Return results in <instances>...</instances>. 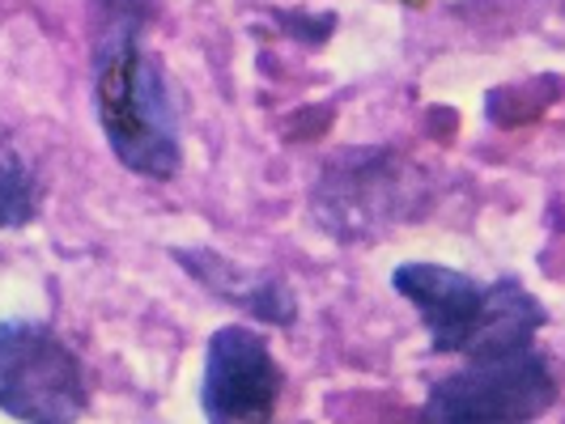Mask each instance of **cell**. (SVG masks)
<instances>
[{
	"mask_svg": "<svg viewBox=\"0 0 565 424\" xmlns=\"http://www.w3.org/2000/svg\"><path fill=\"white\" fill-rule=\"evenodd\" d=\"M392 284L422 311L434 352H514L532 348L544 327V306L514 281L481 284L447 263H399Z\"/></svg>",
	"mask_w": 565,
	"mask_h": 424,
	"instance_id": "cell-2",
	"label": "cell"
},
{
	"mask_svg": "<svg viewBox=\"0 0 565 424\" xmlns=\"http://www.w3.org/2000/svg\"><path fill=\"white\" fill-rule=\"evenodd\" d=\"M281 399V366L255 327L230 323L209 339L200 407L209 424H268Z\"/></svg>",
	"mask_w": 565,
	"mask_h": 424,
	"instance_id": "cell-5",
	"label": "cell"
},
{
	"mask_svg": "<svg viewBox=\"0 0 565 424\" xmlns=\"http://www.w3.org/2000/svg\"><path fill=\"white\" fill-rule=\"evenodd\" d=\"M89 407L73 348L34 318H0V412L22 424H77Z\"/></svg>",
	"mask_w": 565,
	"mask_h": 424,
	"instance_id": "cell-4",
	"label": "cell"
},
{
	"mask_svg": "<svg viewBox=\"0 0 565 424\" xmlns=\"http://www.w3.org/2000/svg\"><path fill=\"white\" fill-rule=\"evenodd\" d=\"M39 208V183H34V170L30 162L13 149V144L0 141V229H18L26 226Z\"/></svg>",
	"mask_w": 565,
	"mask_h": 424,
	"instance_id": "cell-6",
	"label": "cell"
},
{
	"mask_svg": "<svg viewBox=\"0 0 565 424\" xmlns=\"http://www.w3.org/2000/svg\"><path fill=\"white\" fill-rule=\"evenodd\" d=\"M557 399V378L536 348L468 357L459 373H447L425 395L429 424H527Z\"/></svg>",
	"mask_w": 565,
	"mask_h": 424,
	"instance_id": "cell-3",
	"label": "cell"
},
{
	"mask_svg": "<svg viewBox=\"0 0 565 424\" xmlns=\"http://www.w3.org/2000/svg\"><path fill=\"white\" fill-rule=\"evenodd\" d=\"M94 107L111 153L145 178H170L179 149V111L162 64L145 47V13L128 0L103 4L94 34Z\"/></svg>",
	"mask_w": 565,
	"mask_h": 424,
	"instance_id": "cell-1",
	"label": "cell"
}]
</instances>
